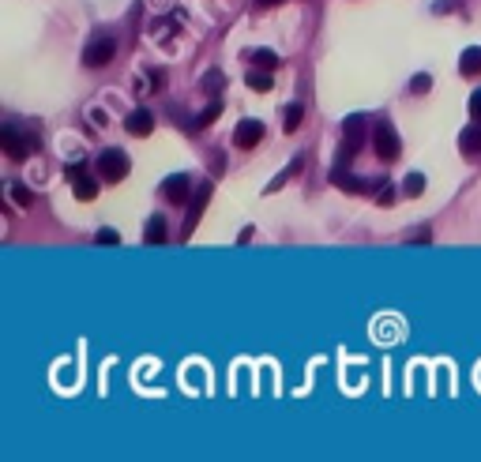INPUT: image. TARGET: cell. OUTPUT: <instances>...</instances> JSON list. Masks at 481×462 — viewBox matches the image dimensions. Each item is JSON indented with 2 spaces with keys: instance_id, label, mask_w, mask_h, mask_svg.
Returning a JSON list of instances; mask_svg holds the SVG:
<instances>
[{
  "instance_id": "cell-25",
  "label": "cell",
  "mask_w": 481,
  "mask_h": 462,
  "mask_svg": "<svg viewBox=\"0 0 481 462\" xmlns=\"http://www.w3.org/2000/svg\"><path fill=\"white\" fill-rule=\"evenodd\" d=\"M203 86H207V91H222V72L207 75V79H203Z\"/></svg>"
},
{
  "instance_id": "cell-3",
  "label": "cell",
  "mask_w": 481,
  "mask_h": 462,
  "mask_svg": "<svg viewBox=\"0 0 481 462\" xmlns=\"http://www.w3.org/2000/svg\"><path fill=\"white\" fill-rule=\"evenodd\" d=\"M0 147H4V154L8 158H15V162H23L27 154H30V147H34V139L30 136H23L15 124H4L0 128Z\"/></svg>"
},
{
  "instance_id": "cell-26",
  "label": "cell",
  "mask_w": 481,
  "mask_h": 462,
  "mask_svg": "<svg viewBox=\"0 0 481 462\" xmlns=\"http://www.w3.org/2000/svg\"><path fill=\"white\" fill-rule=\"evenodd\" d=\"M391 200H395V192H391V188H380V192H376V203H384V207H387Z\"/></svg>"
},
{
  "instance_id": "cell-27",
  "label": "cell",
  "mask_w": 481,
  "mask_h": 462,
  "mask_svg": "<svg viewBox=\"0 0 481 462\" xmlns=\"http://www.w3.org/2000/svg\"><path fill=\"white\" fill-rule=\"evenodd\" d=\"M91 120H94L98 128H102V124H105V113H102V109H91Z\"/></svg>"
},
{
  "instance_id": "cell-1",
  "label": "cell",
  "mask_w": 481,
  "mask_h": 462,
  "mask_svg": "<svg viewBox=\"0 0 481 462\" xmlns=\"http://www.w3.org/2000/svg\"><path fill=\"white\" fill-rule=\"evenodd\" d=\"M128 169H132V162H128L124 150H102L98 154V173H102V181H124Z\"/></svg>"
},
{
  "instance_id": "cell-10",
  "label": "cell",
  "mask_w": 481,
  "mask_h": 462,
  "mask_svg": "<svg viewBox=\"0 0 481 462\" xmlns=\"http://www.w3.org/2000/svg\"><path fill=\"white\" fill-rule=\"evenodd\" d=\"M124 128L132 131V136H150V131H155V113H150V109H132Z\"/></svg>"
},
{
  "instance_id": "cell-13",
  "label": "cell",
  "mask_w": 481,
  "mask_h": 462,
  "mask_svg": "<svg viewBox=\"0 0 481 462\" xmlns=\"http://www.w3.org/2000/svg\"><path fill=\"white\" fill-rule=\"evenodd\" d=\"M143 240L147 245H166V218L150 214V222L143 226Z\"/></svg>"
},
{
  "instance_id": "cell-15",
  "label": "cell",
  "mask_w": 481,
  "mask_h": 462,
  "mask_svg": "<svg viewBox=\"0 0 481 462\" xmlns=\"http://www.w3.org/2000/svg\"><path fill=\"white\" fill-rule=\"evenodd\" d=\"M458 68H463V75H477V72H481V46L463 49V57H458Z\"/></svg>"
},
{
  "instance_id": "cell-16",
  "label": "cell",
  "mask_w": 481,
  "mask_h": 462,
  "mask_svg": "<svg viewBox=\"0 0 481 462\" xmlns=\"http://www.w3.org/2000/svg\"><path fill=\"white\" fill-rule=\"evenodd\" d=\"M301 169H304V158H293V162H290V166H286V169H282V173H278V177H275V181H271V184H267V192H278V188H282V184H286V181L293 177V173H301Z\"/></svg>"
},
{
  "instance_id": "cell-5",
  "label": "cell",
  "mask_w": 481,
  "mask_h": 462,
  "mask_svg": "<svg viewBox=\"0 0 481 462\" xmlns=\"http://www.w3.org/2000/svg\"><path fill=\"white\" fill-rule=\"evenodd\" d=\"M365 143V117H349L346 120V136H342V147H338V162H349L354 154L361 150Z\"/></svg>"
},
{
  "instance_id": "cell-9",
  "label": "cell",
  "mask_w": 481,
  "mask_h": 462,
  "mask_svg": "<svg viewBox=\"0 0 481 462\" xmlns=\"http://www.w3.org/2000/svg\"><path fill=\"white\" fill-rule=\"evenodd\" d=\"M259 139H264V124H259V120H252V117H248V120H240L237 131H233V143H237L240 150H252Z\"/></svg>"
},
{
  "instance_id": "cell-18",
  "label": "cell",
  "mask_w": 481,
  "mask_h": 462,
  "mask_svg": "<svg viewBox=\"0 0 481 462\" xmlns=\"http://www.w3.org/2000/svg\"><path fill=\"white\" fill-rule=\"evenodd\" d=\"M282 120H286V131H297V128H301V120H304V109H301V105H286Z\"/></svg>"
},
{
  "instance_id": "cell-28",
  "label": "cell",
  "mask_w": 481,
  "mask_h": 462,
  "mask_svg": "<svg viewBox=\"0 0 481 462\" xmlns=\"http://www.w3.org/2000/svg\"><path fill=\"white\" fill-rule=\"evenodd\" d=\"M259 8H275V4H282V0H256Z\"/></svg>"
},
{
  "instance_id": "cell-12",
  "label": "cell",
  "mask_w": 481,
  "mask_h": 462,
  "mask_svg": "<svg viewBox=\"0 0 481 462\" xmlns=\"http://www.w3.org/2000/svg\"><path fill=\"white\" fill-rule=\"evenodd\" d=\"M458 150L470 154V158H477V154H481V120H477V124H470L463 136H458Z\"/></svg>"
},
{
  "instance_id": "cell-19",
  "label": "cell",
  "mask_w": 481,
  "mask_h": 462,
  "mask_svg": "<svg viewBox=\"0 0 481 462\" xmlns=\"http://www.w3.org/2000/svg\"><path fill=\"white\" fill-rule=\"evenodd\" d=\"M271 75H275V72H264V68L248 72V86H252V91H271Z\"/></svg>"
},
{
  "instance_id": "cell-8",
  "label": "cell",
  "mask_w": 481,
  "mask_h": 462,
  "mask_svg": "<svg viewBox=\"0 0 481 462\" xmlns=\"http://www.w3.org/2000/svg\"><path fill=\"white\" fill-rule=\"evenodd\" d=\"M331 181L338 184V188H342V192H380V184H384V181H365V177H354V173H342V169H335L331 173Z\"/></svg>"
},
{
  "instance_id": "cell-11",
  "label": "cell",
  "mask_w": 481,
  "mask_h": 462,
  "mask_svg": "<svg viewBox=\"0 0 481 462\" xmlns=\"http://www.w3.org/2000/svg\"><path fill=\"white\" fill-rule=\"evenodd\" d=\"M207 200H211V181L200 184V188H195V195H192V214H188V226H184V237L192 233V226H195V222H200V214H203Z\"/></svg>"
},
{
  "instance_id": "cell-4",
  "label": "cell",
  "mask_w": 481,
  "mask_h": 462,
  "mask_svg": "<svg viewBox=\"0 0 481 462\" xmlns=\"http://www.w3.org/2000/svg\"><path fill=\"white\" fill-rule=\"evenodd\" d=\"M117 57V41L109 38V34H102V38H94L91 46L83 49V64L86 68H105L109 60Z\"/></svg>"
},
{
  "instance_id": "cell-23",
  "label": "cell",
  "mask_w": 481,
  "mask_h": 462,
  "mask_svg": "<svg viewBox=\"0 0 481 462\" xmlns=\"http://www.w3.org/2000/svg\"><path fill=\"white\" fill-rule=\"evenodd\" d=\"M429 86H432L429 75H413V79H410V91H413V94H425Z\"/></svg>"
},
{
  "instance_id": "cell-7",
  "label": "cell",
  "mask_w": 481,
  "mask_h": 462,
  "mask_svg": "<svg viewBox=\"0 0 481 462\" xmlns=\"http://www.w3.org/2000/svg\"><path fill=\"white\" fill-rule=\"evenodd\" d=\"M68 177H72V184H75V200L79 203H86V200H94L98 195V184H94V177L86 173V166H68Z\"/></svg>"
},
{
  "instance_id": "cell-17",
  "label": "cell",
  "mask_w": 481,
  "mask_h": 462,
  "mask_svg": "<svg viewBox=\"0 0 481 462\" xmlns=\"http://www.w3.org/2000/svg\"><path fill=\"white\" fill-rule=\"evenodd\" d=\"M252 64H256V68H264V72H275V68H278V53L256 49V53H252Z\"/></svg>"
},
{
  "instance_id": "cell-24",
  "label": "cell",
  "mask_w": 481,
  "mask_h": 462,
  "mask_svg": "<svg viewBox=\"0 0 481 462\" xmlns=\"http://www.w3.org/2000/svg\"><path fill=\"white\" fill-rule=\"evenodd\" d=\"M470 117H474V120H481V91H474V94H470Z\"/></svg>"
},
{
  "instance_id": "cell-22",
  "label": "cell",
  "mask_w": 481,
  "mask_h": 462,
  "mask_svg": "<svg viewBox=\"0 0 481 462\" xmlns=\"http://www.w3.org/2000/svg\"><path fill=\"white\" fill-rule=\"evenodd\" d=\"M425 192V177H421V173H410V177H406V195H421Z\"/></svg>"
},
{
  "instance_id": "cell-14",
  "label": "cell",
  "mask_w": 481,
  "mask_h": 462,
  "mask_svg": "<svg viewBox=\"0 0 481 462\" xmlns=\"http://www.w3.org/2000/svg\"><path fill=\"white\" fill-rule=\"evenodd\" d=\"M8 200H12L15 207H23V211H30V207H34V192H30L27 184L12 181V184H8Z\"/></svg>"
},
{
  "instance_id": "cell-6",
  "label": "cell",
  "mask_w": 481,
  "mask_h": 462,
  "mask_svg": "<svg viewBox=\"0 0 481 462\" xmlns=\"http://www.w3.org/2000/svg\"><path fill=\"white\" fill-rule=\"evenodd\" d=\"M162 195H166V200L169 203H188L192 200V177H188V173H173V177H166V184H162Z\"/></svg>"
},
{
  "instance_id": "cell-21",
  "label": "cell",
  "mask_w": 481,
  "mask_h": 462,
  "mask_svg": "<svg viewBox=\"0 0 481 462\" xmlns=\"http://www.w3.org/2000/svg\"><path fill=\"white\" fill-rule=\"evenodd\" d=\"M218 113H222V102H218V98H214V102H211V109H207V113H200V120H195V128H207V124H211V120H214Z\"/></svg>"
},
{
  "instance_id": "cell-20",
  "label": "cell",
  "mask_w": 481,
  "mask_h": 462,
  "mask_svg": "<svg viewBox=\"0 0 481 462\" xmlns=\"http://www.w3.org/2000/svg\"><path fill=\"white\" fill-rule=\"evenodd\" d=\"M94 240H98V245H105V248H113V245H120V233H117V229H98Z\"/></svg>"
},
{
  "instance_id": "cell-2",
  "label": "cell",
  "mask_w": 481,
  "mask_h": 462,
  "mask_svg": "<svg viewBox=\"0 0 481 462\" xmlns=\"http://www.w3.org/2000/svg\"><path fill=\"white\" fill-rule=\"evenodd\" d=\"M373 147H376V158L380 162H395L399 154H402V139H399V131L391 128V124H376Z\"/></svg>"
}]
</instances>
